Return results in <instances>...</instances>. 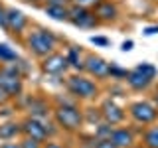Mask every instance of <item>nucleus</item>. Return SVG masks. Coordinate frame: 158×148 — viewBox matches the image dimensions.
Listing matches in <instances>:
<instances>
[{
  "instance_id": "7c9ffc66",
  "label": "nucleus",
  "mask_w": 158,
  "mask_h": 148,
  "mask_svg": "<svg viewBox=\"0 0 158 148\" xmlns=\"http://www.w3.org/2000/svg\"><path fill=\"white\" fill-rule=\"evenodd\" d=\"M48 4H57V6H71V0H46Z\"/></svg>"
},
{
  "instance_id": "6ab92c4d",
  "label": "nucleus",
  "mask_w": 158,
  "mask_h": 148,
  "mask_svg": "<svg viewBox=\"0 0 158 148\" xmlns=\"http://www.w3.org/2000/svg\"><path fill=\"white\" fill-rule=\"evenodd\" d=\"M67 61H69V67H73V69H79V71H81V69H85V61H81V53H79V49L77 47H69L67 49Z\"/></svg>"
},
{
  "instance_id": "2f4dec72",
  "label": "nucleus",
  "mask_w": 158,
  "mask_h": 148,
  "mask_svg": "<svg viewBox=\"0 0 158 148\" xmlns=\"http://www.w3.org/2000/svg\"><path fill=\"white\" fill-rule=\"evenodd\" d=\"M144 34H146V36H152V34H158V26H148V28H144Z\"/></svg>"
},
{
  "instance_id": "dca6fc26",
  "label": "nucleus",
  "mask_w": 158,
  "mask_h": 148,
  "mask_svg": "<svg viewBox=\"0 0 158 148\" xmlns=\"http://www.w3.org/2000/svg\"><path fill=\"white\" fill-rule=\"evenodd\" d=\"M18 134H22V126L16 121H8V122H0V140H12Z\"/></svg>"
},
{
  "instance_id": "e433bc0d",
  "label": "nucleus",
  "mask_w": 158,
  "mask_h": 148,
  "mask_svg": "<svg viewBox=\"0 0 158 148\" xmlns=\"http://www.w3.org/2000/svg\"><path fill=\"white\" fill-rule=\"evenodd\" d=\"M132 148H138V146H132ZM142 148H144V146H142Z\"/></svg>"
},
{
  "instance_id": "f8f14e48",
  "label": "nucleus",
  "mask_w": 158,
  "mask_h": 148,
  "mask_svg": "<svg viewBox=\"0 0 158 148\" xmlns=\"http://www.w3.org/2000/svg\"><path fill=\"white\" fill-rule=\"evenodd\" d=\"M93 12H95V18L99 20V24H111L118 18V8L111 0H101V2L93 8Z\"/></svg>"
},
{
  "instance_id": "c85d7f7f",
  "label": "nucleus",
  "mask_w": 158,
  "mask_h": 148,
  "mask_svg": "<svg viewBox=\"0 0 158 148\" xmlns=\"http://www.w3.org/2000/svg\"><path fill=\"white\" fill-rule=\"evenodd\" d=\"M0 148H22V146H20V142H10V140H4L2 144H0Z\"/></svg>"
},
{
  "instance_id": "72a5a7b5",
  "label": "nucleus",
  "mask_w": 158,
  "mask_h": 148,
  "mask_svg": "<svg viewBox=\"0 0 158 148\" xmlns=\"http://www.w3.org/2000/svg\"><path fill=\"white\" fill-rule=\"evenodd\" d=\"M4 97H6V95H4V91H2V89H0V101H2Z\"/></svg>"
},
{
  "instance_id": "aec40b11",
  "label": "nucleus",
  "mask_w": 158,
  "mask_h": 148,
  "mask_svg": "<svg viewBox=\"0 0 158 148\" xmlns=\"http://www.w3.org/2000/svg\"><path fill=\"white\" fill-rule=\"evenodd\" d=\"M12 61H18V53L6 43H0V63H12Z\"/></svg>"
},
{
  "instance_id": "412c9836",
  "label": "nucleus",
  "mask_w": 158,
  "mask_h": 148,
  "mask_svg": "<svg viewBox=\"0 0 158 148\" xmlns=\"http://www.w3.org/2000/svg\"><path fill=\"white\" fill-rule=\"evenodd\" d=\"M113 128H115L113 125H109V122L103 121V122H99V125L95 126V132H93V136H95L97 140H99V138H109V136H111V132H113Z\"/></svg>"
},
{
  "instance_id": "ddd939ff",
  "label": "nucleus",
  "mask_w": 158,
  "mask_h": 148,
  "mask_svg": "<svg viewBox=\"0 0 158 148\" xmlns=\"http://www.w3.org/2000/svg\"><path fill=\"white\" fill-rule=\"evenodd\" d=\"M6 20H8V32L14 36H20L28 26V18L24 16V12H20L16 8H6Z\"/></svg>"
},
{
  "instance_id": "393cba45",
  "label": "nucleus",
  "mask_w": 158,
  "mask_h": 148,
  "mask_svg": "<svg viewBox=\"0 0 158 148\" xmlns=\"http://www.w3.org/2000/svg\"><path fill=\"white\" fill-rule=\"evenodd\" d=\"M89 42L95 43V46L105 47V46H109V43H111V39H109V38H103V36H91V38H89Z\"/></svg>"
},
{
  "instance_id": "f03ea898",
  "label": "nucleus",
  "mask_w": 158,
  "mask_h": 148,
  "mask_svg": "<svg viewBox=\"0 0 158 148\" xmlns=\"http://www.w3.org/2000/svg\"><path fill=\"white\" fill-rule=\"evenodd\" d=\"M53 122L65 132H77L83 126L85 118L77 105H57L53 109Z\"/></svg>"
},
{
  "instance_id": "1a4fd4ad",
  "label": "nucleus",
  "mask_w": 158,
  "mask_h": 148,
  "mask_svg": "<svg viewBox=\"0 0 158 148\" xmlns=\"http://www.w3.org/2000/svg\"><path fill=\"white\" fill-rule=\"evenodd\" d=\"M40 67H42V71L46 73V75H63L69 69V61H67V56L53 51V53H49L48 57L42 59Z\"/></svg>"
},
{
  "instance_id": "473e14b6",
  "label": "nucleus",
  "mask_w": 158,
  "mask_h": 148,
  "mask_svg": "<svg viewBox=\"0 0 158 148\" xmlns=\"http://www.w3.org/2000/svg\"><path fill=\"white\" fill-rule=\"evenodd\" d=\"M44 148H63V146H61V144H57V142L48 140V142H44Z\"/></svg>"
},
{
  "instance_id": "9b49d317",
  "label": "nucleus",
  "mask_w": 158,
  "mask_h": 148,
  "mask_svg": "<svg viewBox=\"0 0 158 148\" xmlns=\"http://www.w3.org/2000/svg\"><path fill=\"white\" fill-rule=\"evenodd\" d=\"M99 109H101L103 121L109 122V125L117 126V125H121V122L125 121V111H123V107H118L113 99H105Z\"/></svg>"
},
{
  "instance_id": "4be33fe9",
  "label": "nucleus",
  "mask_w": 158,
  "mask_h": 148,
  "mask_svg": "<svg viewBox=\"0 0 158 148\" xmlns=\"http://www.w3.org/2000/svg\"><path fill=\"white\" fill-rule=\"evenodd\" d=\"M87 122H93V125H99V122H103V115H101V109H87L85 115H83Z\"/></svg>"
},
{
  "instance_id": "4468645a",
  "label": "nucleus",
  "mask_w": 158,
  "mask_h": 148,
  "mask_svg": "<svg viewBox=\"0 0 158 148\" xmlns=\"http://www.w3.org/2000/svg\"><path fill=\"white\" fill-rule=\"evenodd\" d=\"M109 138H111L118 148H132L135 146V134H132V130L127 128V126L113 128V132H111Z\"/></svg>"
},
{
  "instance_id": "2eb2a0df",
  "label": "nucleus",
  "mask_w": 158,
  "mask_h": 148,
  "mask_svg": "<svg viewBox=\"0 0 158 148\" xmlns=\"http://www.w3.org/2000/svg\"><path fill=\"white\" fill-rule=\"evenodd\" d=\"M28 113L30 117H36V118H46L49 117V105L46 99L42 97H32L28 101Z\"/></svg>"
},
{
  "instance_id": "b1692460",
  "label": "nucleus",
  "mask_w": 158,
  "mask_h": 148,
  "mask_svg": "<svg viewBox=\"0 0 158 148\" xmlns=\"http://www.w3.org/2000/svg\"><path fill=\"white\" fill-rule=\"evenodd\" d=\"M22 148H44V142L36 140V138H30V136H24L22 142H20Z\"/></svg>"
},
{
  "instance_id": "7ed1b4c3",
  "label": "nucleus",
  "mask_w": 158,
  "mask_h": 148,
  "mask_svg": "<svg viewBox=\"0 0 158 148\" xmlns=\"http://www.w3.org/2000/svg\"><path fill=\"white\" fill-rule=\"evenodd\" d=\"M158 75V69L152 63H138L127 75V85L132 91H146Z\"/></svg>"
},
{
  "instance_id": "6e6552de",
  "label": "nucleus",
  "mask_w": 158,
  "mask_h": 148,
  "mask_svg": "<svg viewBox=\"0 0 158 148\" xmlns=\"http://www.w3.org/2000/svg\"><path fill=\"white\" fill-rule=\"evenodd\" d=\"M22 134L24 136H30V138H36L40 142H48L49 140V132H48V125L42 121V118H36V117H26L22 122Z\"/></svg>"
},
{
  "instance_id": "0eeeda50",
  "label": "nucleus",
  "mask_w": 158,
  "mask_h": 148,
  "mask_svg": "<svg viewBox=\"0 0 158 148\" xmlns=\"http://www.w3.org/2000/svg\"><path fill=\"white\" fill-rule=\"evenodd\" d=\"M73 26L77 28H85V30H91L99 26V20L95 18V12L91 8H85V6H79V4H71L69 6V20Z\"/></svg>"
},
{
  "instance_id": "a211bd4d",
  "label": "nucleus",
  "mask_w": 158,
  "mask_h": 148,
  "mask_svg": "<svg viewBox=\"0 0 158 148\" xmlns=\"http://www.w3.org/2000/svg\"><path fill=\"white\" fill-rule=\"evenodd\" d=\"M142 146L144 148H158V125L148 126L142 134Z\"/></svg>"
},
{
  "instance_id": "bb28decb",
  "label": "nucleus",
  "mask_w": 158,
  "mask_h": 148,
  "mask_svg": "<svg viewBox=\"0 0 158 148\" xmlns=\"http://www.w3.org/2000/svg\"><path fill=\"white\" fill-rule=\"evenodd\" d=\"M0 28L4 32H8V20H6V8L0 4Z\"/></svg>"
},
{
  "instance_id": "5701e85b",
  "label": "nucleus",
  "mask_w": 158,
  "mask_h": 148,
  "mask_svg": "<svg viewBox=\"0 0 158 148\" xmlns=\"http://www.w3.org/2000/svg\"><path fill=\"white\" fill-rule=\"evenodd\" d=\"M127 75H128L127 69H123L117 63H111V71H109V77L111 79H127Z\"/></svg>"
},
{
  "instance_id": "9d476101",
  "label": "nucleus",
  "mask_w": 158,
  "mask_h": 148,
  "mask_svg": "<svg viewBox=\"0 0 158 148\" xmlns=\"http://www.w3.org/2000/svg\"><path fill=\"white\" fill-rule=\"evenodd\" d=\"M85 71L95 79H107L111 71V63H107L101 56H87L85 57Z\"/></svg>"
},
{
  "instance_id": "423d86ee",
  "label": "nucleus",
  "mask_w": 158,
  "mask_h": 148,
  "mask_svg": "<svg viewBox=\"0 0 158 148\" xmlns=\"http://www.w3.org/2000/svg\"><path fill=\"white\" fill-rule=\"evenodd\" d=\"M128 115L136 125H152L158 118V107L148 101H136L128 107Z\"/></svg>"
},
{
  "instance_id": "20e7f679",
  "label": "nucleus",
  "mask_w": 158,
  "mask_h": 148,
  "mask_svg": "<svg viewBox=\"0 0 158 148\" xmlns=\"http://www.w3.org/2000/svg\"><path fill=\"white\" fill-rule=\"evenodd\" d=\"M65 87L67 91L71 93L75 99H81V101H91L99 95V87L95 81H91L89 77H83V75H71L67 77L65 81Z\"/></svg>"
},
{
  "instance_id": "c9c22d12",
  "label": "nucleus",
  "mask_w": 158,
  "mask_h": 148,
  "mask_svg": "<svg viewBox=\"0 0 158 148\" xmlns=\"http://www.w3.org/2000/svg\"><path fill=\"white\" fill-rule=\"evenodd\" d=\"M26 2H40V0H26Z\"/></svg>"
},
{
  "instance_id": "f704fd0d",
  "label": "nucleus",
  "mask_w": 158,
  "mask_h": 148,
  "mask_svg": "<svg viewBox=\"0 0 158 148\" xmlns=\"http://www.w3.org/2000/svg\"><path fill=\"white\" fill-rule=\"evenodd\" d=\"M154 103H156V107H158V93L154 95Z\"/></svg>"
},
{
  "instance_id": "39448f33",
  "label": "nucleus",
  "mask_w": 158,
  "mask_h": 148,
  "mask_svg": "<svg viewBox=\"0 0 158 148\" xmlns=\"http://www.w3.org/2000/svg\"><path fill=\"white\" fill-rule=\"evenodd\" d=\"M0 89L8 99L22 95V75L16 65H8L0 69Z\"/></svg>"
},
{
  "instance_id": "cd10ccee",
  "label": "nucleus",
  "mask_w": 158,
  "mask_h": 148,
  "mask_svg": "<svg viewBox=\"0 0 158 148\" xmlns=\"http://www.w3.org/2000/svg\"><path fill=\"white\" fill-rule=\"evenodd\" d=\"M73 4H79V6H85V8H95L101 0H71Z\"/></svg>"
},
{
  "instance_id": "f257e3e1",
  "label": "nucleus",
  "mask_w": 158,
  "mask_h": 148,
  "mask_svg": "<svg viewBox=\"0 0 158 148\" xmlns=\"http://www.w3.org/2000/svg\"><path fill=\"white\" fill-rule=\"evenodd\" d=\"M26 46L28 49L34 53L36 57H48L49 53L56 51V46H57V38L53 36L49 30L46 28H38L34 30V32L28 34L26 38Z\"/></svg>"
},
{
  "instance_id": "c756f323",
  "label": "nucleus",
  "mask_w": 158,
  "mask_h": 148,
  "mask_svg": "<svg viewBox=\"0 0 158 148\" xmlns=\"http://www.w3.org/2000/svg\"><path fill=\"white\" fill-rule=\"evenodd\" d=\"M132 46H135V42H132V39H125V42H123V46H121V49H123V51H131Z\"/></svg>"
},
{
  "instance_id": "f3484780",
  "label": "nucleus",
  "mask_w": 158,
  "mask_h": 148,
  "mask_svg": "<svg viewBox=\"0 0 158 148\" xmlns=\"http://www.w3.org/2000/svg\"><path fill=\"white\" fill-rule=\"evenodd\" d=\"M46 14L57 22H67L69 20V6H57V4H46Z\"/></svg>"
},
{
  "instance_id": "a878e982",
  "label": "nucleus",
  "mask_w": 158,
  "mask_h": 148,
  "mask_svg": "<svg viewBox=\"0 0 158 148\" xmlns=\"http://www.w3.org/2000/svg\"><path fill=\"white\" fill-rule=\"evenodd\" d=\"M95 148H118V146H117L115 142L111 140V138H99Z\"/></svg>"
}]
</instances>
